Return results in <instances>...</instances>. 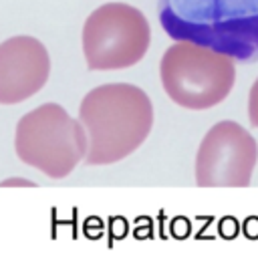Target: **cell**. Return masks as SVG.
<instances>
[{
	"mask_svg": "<svg viewBox=\"0 0 258 260\" xmlns=\"http://www.w3.org/2000/svg\"><path fill=\"white\" fill-rule=\"evenodd\" d=\"M87 135V166H111L137 151L153 127L149 95L131 83L91 89L77 117Z\"/></svg>",
	"mask_w": 258,
	"mask_h": 260,
	"instance_id": "1",
	"label": "cell"
},
{
	"mask_svg": "<svg viewBox=\"0 0 258 260\" xmlns=\"http://www.w3.org/2000/svg\"><path fill=\"white\" fill-rule=\"evenodd\" d=\"M157 14L174 41L242 63L258 61V0H159Z\"/></svg>",
	"mask_w": 258,
	"mask_h": 260,
	"instance_id": "2",
	"label": "cell"
},
{
	"mask_svg": "<svg viewBox=\"0 0 258 260\" xmlns=\"http://www.w3.org/2000/svg\"><path fill=\"white\" fill-rule=\"evenodd\" d=\"M18 159L51 180L67 178L87 155L81 121L59 103H45L24 113L14 129Z\"/></svg>",
	"mask_w": 258,
	"mask_h": 260,
	"instance_id": "3",
	"label": "cell"
},
{
	"mask_svg": "<svg viewBox=\"0 0 258 260\" xmlns=\"http://www.w3.org/2000/svg\"><path fill=\"white\" fill-rule=\"evenodd\" d=\"M159 79L168 97L190 111L220 105L236 83L234 59L194 45L176 41L162 57Z\"/></svg>",
	"mask_w": 258,
	"mask_h": 260,
	"instance_id": "4",
	"label": "cell"
},
{
	"mask_svg": "<svg viewBox=\"0 0 258 260\" xmlns=\"http://www.w3.org/2000/svg\"><path fill=\"white\" fill-rule=\"evenodd\" d=\"M151 45L145 14L125 2L95 8L81 32L85 63L91 71H123L137 65Z\"/></svg>",
	"mask_w": 258,
	"mask_h": 260,
	"instance_id": "5",
	"label": "cell"
},
{
	"mask_svg": "<svg viewBox=\"0 0 258 260\" xmlns=\"http://www.w3.org/2000/svg\"><path fill=\"white\" fill-rule=\"evenodd\" d=\"M258 161V143L236 121H220L204 135L196 153L200 188H246Z\"/></svg>",
	"mask_w": 258,
	"mask_h": 260,
	"instance_id": "6",
	"label": "cell"
},
{
	"mask_svg": "<svg viewBox=\"0 0 258 260\" xmlns=\"http://www.w3.org/2000/svg\"><path fill=\"white\" fill-rule=\"evenodd\" d=\"M51 77L45 45L28 35L0 43V105H16L37 95Z\"/></svg>",
	"mask_w": 258,
	"mask_h": 260,
	"instance_id": "7",
	"label": "cell"
},
{
	"mask_svg": "<svg viewBox=\"0 0 258 260\" xmlns=\"http://www.w3.org/2000/svg\"><path fill=\"white\" fill-rule=\"evenodd\" d=\"M248 119L258 129V79L254 81V85L250 87V93H248Z\"/></svg>",
	"mask_w": 258,
	"mask_h": 260,
	"instance_id": "8",
	"label": "cell"
}]
</instances>
